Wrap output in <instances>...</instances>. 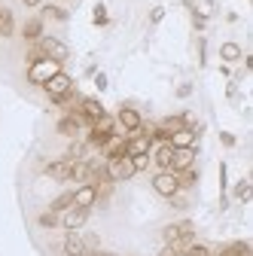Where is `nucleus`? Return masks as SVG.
<instances>
[{"instance_id":"1","label":"nucleus","mask_w":253,"mask_h":256,"mask_svg":"<svg viewBox=\"0 0 253 256\" xmlns=\"http://www.w3.org/2000/svg\"><path fill=\"white\" fill-rule=\"evenodd\" d=\"M58 70H61V64H58V61H52V58H40V61H34V64H28V82L43 88Z\"/></svg>"},{"instance_id":"2","label":"nucleus","mask_w":253,"mask_h":256,"mask_svg":"<svg viewBox=\"0 0 253 256\" xmlns=\"http://www.w3.org/2000/svg\"><path fill=\"white\" fill-rule=\"evenodd\" d=\"M58 216H61V222H58V226L64 229V232H80V229L86 226V222H88L92 210H86V208H74V204H70L68 210H61Z\"/></svg>"},{"instance_id":"3","label":"nucleus","mask_w":253,"mask_h":256,"mask_svg":"<svg viewBox=\"0 0 253 256\" xmlns=\"http://www.w3.org/2000/svg\"><path fill=\"white\" fill-rule=\"evenodd\" d=\"M152 192L156 196H162V198H171L180 192V180L174 171H159V174H152Z\"/></svg>"},{"instance_id":"4","label":"nucleus","mask_w":253,"mask_h":256,"mask_svg":"<svg viewBox=\"0 0 253 256\" xmlns=\"http://www.w3.org/2000/svg\"><path fill=\"white\" fill-rule=\"evenodd\" d=\"M37 46H40V52H43L46 58H52V61H58V64H64V61L70 58V49L61 43L58 37H46V34H43V37L37 40Z\"/></svg>"},{"instance_id":"5","label":"nucleus","mask_w":253,"mask_h":256,"mask_svg":"<svg viewBox=\"0 0 253 256\" xmlns=\"http://www.w3.org/2000/svg\"><path fill=\"white\" fill-rule=\"evenodd\" d=\"M113 119L122 125V132H125V134H134V132H140V125H144V116H140V110H134V107H128V104H122V107H119V113H116Z\"/></svg>"},{"instance_id":"6","label":"nucleus","mask_w":253,"mask_h":256,"mask_svg":"<svg viewBox=\"0 0 253 256\" xmlns=\"http://www.w3.org/2000/svg\"><path fill=\"white\" fill-rule=\"evenodd\" d=\"M132 177H134V168H132V158L128 156L107 162V180L110 183H122V180H132Z\"/></svg>"},{"instance_id":"7","label":"nucleus","mask_w":253,"mask_h":256,"mask_svg":"<svg viewBox=\"0 0 253 256\" xmlns=\"http://www.w3.org/2000/svg\"><path fill=\"white\" fill-rule=\"evenodd\" d=\"M196 156H198V146H180V150H174V158H171V168L168 171L180 174L186 168H192L196 165Z\"/></svg>"},{"instance_id":"8","label":"nucleus","mask_w":253,"mask_h":256,"mask_svg":"<svg viewBox=\"0 0 253 256\" xmlns=\"http://www.w3.org/2000/svg\"><path fill=\"white\" fill-rule=\"evenodd\" d=\"M49 180H58V183H64V180H70V174H74V158H55V162H49L46 165V171H43Z\"/></svg>"},{"instance_id":"9","label":"nucleus","mask_w":253,"mask_h":256,"mask_svg":"<svg viewBox=\"0 0 253 256\" xmlns=\"http://www.w3.org/2000/svg\"><path fill=\"white\" fill-rule=\"evenodd\" d=\"M94 204H98V189H94V183H80V186L74 189V208L92 210Z\"/></svg>"},{"instance_id":"10","label":"nucleus","mask_w":253,"mask_h":256,"mask_svg":"<svg viewBox=\"0 0 253 256\" xmlns=\"http://www.w3.org/2000/svg\"><path fill=\"white\" fill-rule=\"evenodd\" d=\"M76 110L86 116V122H88V128L98 122L101 116H107V110H104V104L98 101V98H80V104H76Z\"/></svg>"},{"instance_id":"11","label":"nucleus","mask_w":253,"mask_h":256,"mask_svg":"<svg viewBox=\"0 0 253 256\" xmlns=\"http://www.w3.org/2000/svg\"><path fill=\"white\" fill-rule=\"evenodd\" d=\"M86 250H88V241L80 232H68L64 241H61V253H64V256H82Z\"/></svg>"},{"instance_id":"12","label":"nucleus","mask_w":253,"mask_h":256,"mask_svg":"<svg viewBox=\"0 0 253 256\" xmlns=\"http://www.w3.org/2000/svg\"><path fill=\"white\" fill-rule=\"evenodd\" d=\"M198 134H202V125H198V128H189V125H186V128H180V132L171 134L168 144H171L174 150H180V146H198Z\"/></svg>"},{"instance_id":"13","label":"nucleus","mask_w":253,"mask_h":256,"mask_svg":"<svg viewBox=\"0 0 253 256\" xmlns=\"http://www.w3.org/2000/svg\"><path fill=\"white\" fill-rule=\"evenodd\" d=\"M150 158H152V165L159 168V171H168L171 168V158H174V146L171 144H156L150 150Z\"/></svg>"},{"instance_id":"14","label":"nucleus","mask_w":253,"mask_h":256,"mask_svg":"<svg viewBox=\"0 0 253 256\" xmlns=\"http://www.w3.org/2000/svg\"><path fill=\"white\" fill-rule=\"evenodd\" d=\"M216 180H220V210L229 208V165L220 162L216 165Z\"/></svg>"},{"instance_id":"15","label":"nucleus","mask_w":253,"mask_h":256,"mask_svg":"<svg viewBox=\"0 0 253 256\" xmlns=\"http://www.w3.org/2000/svg\"><path fill=\"white\" fill-rule=\"evenodd\" d=\"M196 128L192 125V116H189V113H180V116H165L162 122H159V128H162V132H168V134H174V132H180V128Z\"/></svg>"},{"instance_id":"16","label":"nucleus","mask_w":253,"mask_h":256,"mask_svg":"<svg viewBox=\"0 0 253 256\" xmlns=\"http://www.w3.org/2000/svg\"><path fill=\"white\" fill-rule=\"evenodd\" d=\"M43 24H46V22H43L40 16H34V18H28V22L22 24V37H24L28 43H37V40L43 37Z\"/></svg>"},{"instance_id":"17","label":"nucleus","mask_w":253,"mask_h":256,"mask_svg":"<svg viewBox=\"0 0 253 256\" xmlns=\"http://www.w3.org/2000/svg\"><path fill=\"white\" fill-rule=\"evenodd\" d=\"M16 34V12L10 6H0V37L10 40Z\"/></svg>"},{"instance_id":"18","label":"nucleus","mask_w":253,"mask_h":256,"mask_svg":"<svg viewBox=\"0 0 253 256\" xmlns=\"http://www.w3.org/2000/svg\"><path fill=\"white\" fill-rule=\"evenodd\" d=\"M40 18H43V22H68V18H70V12H68L64 6L43 4V6H40Z\"/></svg>"},{"instance_id":"19","label":"nucleus","mask_w":253,"mask_h":256,"mask_svg":"<svg viewBox=\"0 0 253 256\" xmlns=\"http://www.w3.org/2000/svg\"><path fill=\"white\" fill-rule=\"evenodd\" d=\"M220 58H223V64H235V61L244 58V52H241V46L235 40H226L223 46H220Z\"/></svg>"},{"instance_id":"20","label":"nucleus","mask_w":253,"mask_h":256,"mask_svg":"<svg viewBox=\"0 0 253 256\" xmlns=\"http://www.w3.org/2000/svg\"><path fill=\"white\" fill-rule=\"evenodd\" d=\"M189 12L208 22V18L216 12V4H214V0H192V4H189Z\"/></svg>"},{"instance_id":"21","label":"nucleus","mask_w":253,"mask_h":256,"mask_svg":"<svg viewBox=\"0 0 253 256\" xmlns=\"http://www.w3.org/2000/svg\"><path fill=\"white\" fill-rule=\"evenodd\" d=\"M70 204H74V189H68V192H61V196H55V198L49 202V208H46V210L61 214V210H68Z\"/></svg>"},{"instance_id":"22","label":"nucleus","mask_w":253,"mask_h":256,"mask_svg":"<svg viewBox=\"0 0 253 256\" xmlns=\"http://www.w3.org/2000/svg\"><path fill=\"white\" fill-rule=\"evenodd\" d=\"M92 24L94 28H107L110 24V12H107V4H94V10H92Z\"/></svg>"},{"instance_id":"23","label":"nucleus","mask_w":253,"mask_h":256,"mask_svg":"<svg viewBox=\"0 0 253 256\" xmlns=\"http://www.w3.org/2000/svg\"><path fill=\"white\" fill-rule=\"evenodd\" d=\"M247 253H250V244L247 241H232L229 247H223L216 256H247Z\"/></svg>"},{"instance_id":"24","label":"nucleus","mask_w":253,"mask_h":256,"mask_svg":"<svg viewBox=\"0 0 253 256\" xmlns=\"http://www.w3.org/2000/svg\"><path fill=\"white\" fill-rule=\"evenodd\" d=\"M58 222H61V216L52 214V210H43V214L37 216V226H40V229H58Z\"/></svg>"},{"instance_id":"25","label":"nucleus","mask_w":253,"mask_h":256,"mask_svg":"<svg viewBox=\"0 0 253 256\" xmlns=\"http://www.w3.org/2000/svg\"><path fill=\"white\" fill-rule=\"evenodd\" d=\"M177 180H180V189L196 186V183H198V171H196V165H192V168H186V171H180V174H177Z\"/></svg>"},{"instance_id":"26","label":"nucleus","mask_w":253,"mask_h":256,"mask_svg":"<svg viewBox=\"0 0 253 256\" xmlns=\"http://www.w3.org/2000/svg\"><path fill=\"white\" fill-rule=\"evenodd\" d=\"M128 158H132V168H134V174H140V171H146V168L152 165L150 152H140V156H128Z\"/></svg>"},{"instance_id":"27","label":"nucleus","mask_w":253,"mask_h":256,"mask_svg":"<svg viewBox=\"0 0 253 256\" xmlns=\"http://www.w3.org/2000/svg\"><path fill=\"white\" fill-rule=\"evenodd\" d=\"M235 198H238V202H250V180H247V177L235 183Z\"/></svg>"},{"instance_id":"28","label":"nucleus","mask_w":253,"mask_h":256,"mask_svg":"<svg viewBox=\"0 0 253 256\" xmlns=\"http://www.w3.org/2000/svg\"><path fill=\"white\" fill-rule=\"evenodd\" d=\"M220 144H223L226 150H232V146H238V138L232 132H220Z\"/></svg>"},{"instance_id":"29","label":"nucleus","mask_w":253,"mask_h":256,"mask_svg":"<svg viewBox=\"0 0 253 256\" xmlns=\"http://www.w3.org/2000/svg\"><path fill=\"white\" fill-rule=\"evenodd\" d=\"M198 64H202V68L208 64V40L204 37H198Z\"/></svg>"},{"instance_id":"30","label":"nucleus","mask_w":253,"mask_h":256,"mask_svg":"<svg viewBox=\"0 0 253 256\" xmlns=\"http://www.w3.org/2000/svg\"><path fill=\"white\" fill-rule=\"evenodd\" d=\"M165 18V6H152L150 10V24H159Z\"/></svg>"},{"instance_id":"31","label":"nucleus","mask_w":253,"mask_h":256,"mask_svg":"<svg viewBox=\"0 0 253 256\" xmlns=\"http://www.w3.org/2000/svg\"><path fill=\"white\" fill-rule=\"evenodd\" d=\"M94 88H98V92L107 88V74H94Z\"/></svg>"},{"instance_id":"32","label":"nucleus","mask_w":253,"mask_h":256,"mask_svg":"<svg viewBox=\"0 0 253 256\" xmlns=\"http://www.w3.org/2000/svg\"><path fill=\"white\" fill-rule=\"evenodd\" d=\"M189 94H192V82H183L177 88V98H189Z\"/></svg>"},{"instance_id":"33","label":"nucleus","mask_w":253,"mask_h":256,"mask_svg":"<svg viewBox=\"0 0 253 256\" xmlns=\"http://www.w3.org/2000/svg\"><path fill=\"white\" fill-rule=\"evenodd\" d=\"M192 28H196V30H198V34H202V30L208 28V22H204V18H198V16H192Z\"/></svg>"},{"instance_id":"34","label":"nucleus","mask_w":253,"mask_h":256,"mask_svg":"<svg viewBox=\"0 0 253 256\" xmlns=\"http://www.w3.org/2000/svg\"><path fill=\"white\" fill-rule=\"evenodd\" d=\"M82 256H107V250H98V247H88Z\"/></svg>"},{"instance_id":"35","label":"nucleus","mask_w":253,"mask_h":256,"mask_svg":"<svg viewBox=\"0 0 253 256\" xmlns=\"http://www.w3.org/2000/svg\"><path fill=\"white\" fill-rule=\"evenodd\" d=\"M22 4H24V6H30V10H34V6H43L46 0H22Z\"/></svg>"},{"instance_id":"36","label":"nucleus","mask_w":253,"mask_h":256,"mask_svg":"<svg viewBox=\"0 0 253 256\" xmlns=\"http://www.w3.org/2000/svg\"><path fill=\"white\" fill-rule=\"evenodd\" d=\"M107 256H119V253H107Z\"/></svg>"}]
</instances>
